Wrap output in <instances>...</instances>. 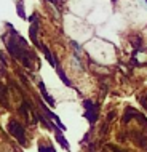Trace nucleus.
Segmentation results:
<instances>
[{"label":"nucleus","mask_w":147,"mask_h":152,"mask_svg":"<svg viewBox=\"0 0 147 152\" xmlns=\"http://www.w3.org/2000/svg\"><path fill=\"white\" fill-rule=\"evenodd\" d=\"M8 131H10V133L13 134L23 146H26V134H24V130H23V126H21L19 122L11 120L10 123H8Z\"/></svg>","instance_id":"obj_1"},{"label":"nucleus","mask_w":147,"mask_h":152,"mask_svg":"<svg viewBox=\"0 0 147 152\" xmlns=\"http://www.w3.org/2000/svg\"><path fill=\"white\" fill-rule=\"evenodd\" d=\"M40 106H42V109H43L45 115H47V117H50V120H53V122H56V125H58V126H59L61 130H66V126L63 125V122H61V118H59L58 115H56V114H53V112H51L50 109H47V106H45L43 102H42V104H40Z\"/></svg>","instance_id":"obj_2"},{"label":"nucleus","mask_w":147,"mask_h":152,"mask_svg":"<svg viewBox=\"0 0 147 152\" xmlns=\"http://www.w3.org/2000/svg\"><path fill=\"white\" fill-rule=\"evenodd\" d=\"M83 104H85V109H87V114H85V115L88 117L90 122H95V120H96V112H93V104H91V101H85Z\"/></svg>","instance_id":"obj_3"},{"label":"nucleus","mask_w":147,"mask_h":152,"mask_svg":"<svg viewBox=\"0 0 147 152\" xmlns=\"http://www.w3.org/2000/svg\"><path fill=\"white\" fill-rule=\"evenodd\" d=\"M39 87H40V91H42V96H43V98H45V99H47L48 102H50V106H51V107H55V99H53V98L50 96V94H48L47 88H45V83H43V82H40V83H39Z\"/></svg>","instance_id":"obj_4"},{"label":"nucleus","mask_w":147,"mask_h":152,"mask_svg":"<svg viewBox=\"0 0 147 152\" xmlns=\"http://www.w3.org/2000/svg\"><path fill=\"white\" fill-rule=\"evenodd\" d=\"M56 141H59V144L64 147V149H69V142L66 141V138L63 136V131H61V128H56Z\"/></svg>","instance_id":"obj_5"},{"label":"nucleus","mask_w":147,"mask_h":152,"mask_svg":"<svg viewBox=\"0 0 147 152\" xmlns=\"http://www.w3.org/2000/svg\"><path fill=\"white\" fill-rule=\"evenodd\" d=\"M39 47H40V48H42V51L45 53V58H47L48 61H50V64L53 66V67H56V66H58V64H56V61H55V59H53V55H51V51H50V50H48V48H47V47H45V45H39Z\"/></svg>","instance_id":"obj_6"},{"label":"nucleus","mask_w":147,"mask_h":152,"mask_svg":"<svg viewBox=\"0 0 147 152\" xmlns=\"http://www.w3.org/2000/svg\"><path fill=\"white\" fill-rule=\"evenodd\" d=\"M55 69H56V72L59 74V77H61V80H63V83H64V85H67V87H72V82L67 79V75L64 74V71H63V69H61L59 66H56Z\"/></svg>","instance_id":"obj_7"},{"label":"nucleus","mask_w":147,"mask_h":152,"mask_svg":"<svg viewBox=\"0 0 147 152\" xmlns=\"http://www.w3.org/2000/svg\"><path fill=\"white\" fill-rule=\"evenodd\" d=\"M16 10H18V15H19V18H26V13H24V5H23V2H19L18 5H16Z\"/></svg>","instance_id":"obj_8"},{"label":"nucleus","mask_w":147,"mask_h":152,"mask_svg":"<svg viewBox=\"0 0 147 152\" xmlns=\"http://www.w3.org/2000/svg\"><path fill=\"white\" fill-rule=\"evenodd\" d=\"M146 3H147V0H146Z\"/></svg>","instance_id":"obj_9"}]
</instances>
